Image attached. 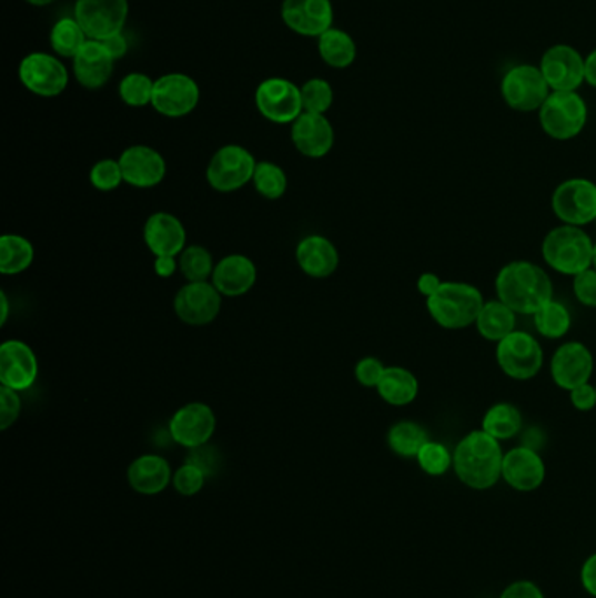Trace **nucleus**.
Masks as SVG:
<instances>
[{
    "label": "nucleus",
    "instance_id": "obj_1",
    "mask_svg": "<svg viewBox=\"0 0 596 598\" xmlns=\"http://www.w3.org/2000/svg\"><path fill=\"white\" fill-rule=\"evenodd\" d=\"M495 291L502 303L522 315H534L552 302L555 293L546 270L531 261H513L502 266L495 278Z\"/></svg>",
    "mask_w": 596,
    "mask_h": 598
},
{
    "label": "nucleus",
    "instance_id": "obj_2",
    "mask_svg": "<svg viewBox=\"0 0 596 598\" xmlns=\"http://www.w3.org/2000/svg\"><path fill=\"white\" fill-rule=\"evenodd\" d=\"M504 452L501 442L485 430H473L458 442L453 452V469L465 487L488 490L502 478Z\"/></svg>",
    "mask_w": 596,
    "mask_h": 598
},
{
    "label": "nucleus",
    "instance_id": "obj_3",
    "mask_svg": "<svg viewBox=\"0 0 596 598\" xmlns=\"http://www.w3.org/2000/svg\"><path fill=\"white\" fill-rule=\"evenodd\" d=\"M485 297L476 285L467 282H443L440 291L427 300L432 321L443 330L458 331L476 324Z\"/></svg>",
    "mask_w": 596,
    "mask_h": 598
},
{
    "label": "nucleus",
    "instance_id": "obj_4",
    "mask_svg": "<svg viewBox=\"0 0 596 598\" xmlns=\"http://www.w3.org/2000/svg\"><path fill=\"white\" fill-rule=\"evenodd\" d=\"M592 236L583 227L562 226L553 227L543 240V257L553 272L567 277H576L579 273L593 266Z\"/></svg>",
    "mask_w": 596,
    "mask_h": 598
},
{
    "label": "nucleus",
    "instance_id": "obj_5",
    "mask_svg": "<svg viewBox=\"0 0 596 598\" xmlns=\"http://www.w3.org/2000/svg\"><path fill=\"white\" fill-rule=\"evenodd\" d=\"M539 123L547 136L570 141L588 123V105L577 91H552L539 109Z\"/></svg>",
    "mask_w": 596,
    "mask_h": 598
},
{
    "label": "nucleus",
    "instance_id": "obj_6",
    "mask_svg": "<svg viewBox=\"0 0 596 598\" xmlns=\"http://www.w3.org/2000/svg\"><path fill=\"white\" fill-rule=\"evenodd\" d=\"M495 359L504 375L518 382H527L543 369L544 351L531 333L516 330L497 343Z\"/></svg>",
    "mask_w": 596,
    "mask_h": 598
},
{
    "label": "nucleus",
    "instance_id": "obj_7",
    "mask_svg": "<svg viewBox=\"0 0 596 598\" xmlns=\"http://www.w3.org/2000/svg\"><path fill=\"white\" fill-rule=\"evenodd\" d=\"M254 154L242 145L230 144L219 149L206 166V181L219 193H233L248 186L254 179Z\"/></svg>",
    "mask_w": 596,
    "mask_h": 598
},
{
    "label": "nucleus",
    "instance_id": "obj_8",
    "mask_svg": "<svg viewBox=\"0 0 596 598\" xmlns=\"http://www.w3.org/2000/svg\"><path fill=\"white\" fill-rule=\"evenodd\" d=\"M549 93L552 88L547 87L539 67L531 63L511 67L502 78L501 95L513 111H539Z\"/></svg>",
    "mask_w": 596,
    "mask_h": 598
},
{
    "label": "nucleus",
    "instance_id": "obj_9",
    "mask_svg": "<svg viewBox=\"0 0 596 598\" xmlns=\"http://www.w3.org/2000/svg\"><path fill=\"white\" fill-rule=\"evenodd\" d=\"M552 209L558 221L568 226H588L596 221V184L589 179L574 178L553 191Z\"/></svg>",
    "mask_w": 596,
    "mask_h": 598
},
{
    "label": "nucleus",
    "instance_id": "obj_10",
    "mask_svg": "<svg viewBox=\"0 0 596 598\" xmlns=\"http://www.w3.org/2000/svg\"><path fill=\"white\" fill-rule=\"evenodd\" d=\"M128 0H75L74 18L90 41H105L127 27Z\"/></svg>",
    "mask_w": 596,
    "mask_h": 598
},
{
    "label": "nucleus",
    "instance_id": "obj_11",
    "mask_svg": "<svg viewBox=\"0 0 596 598\" xmlns=\"http://www.w3.org/2000/svg\"><path fill=\"white\" fill-rule=\"evenodd\" d=\"M18 75L30 93L42 99L62 95L69 87V71L62 60L41 51L27 54L26 59L21 60Z\"/></svg>",
    "mask_w": 596,
    "mask_h": 598
},
{
    "label": "nucleus",
    "instance_id": "obj_12",
    "mask_svg": "<svg viewBox=\"0 0 596 598\" xmlns=\"http://www.w3.org/2000/svg\"><path fill=\"white\" fill-rule=\"evenodd\" d=\"M255 108L272 123H294L303 114L301 88L285 78L264 79L255 90Z\"/></svg>",
    "mask_w": 596,
    "mask_h": 598
},
{
    "label": "nucleus",
    "instance_id": "obj_13",
    "mask_svg": "<svg viewBox=\"0 0 596 598\" xmlns=\"http://www.w3.org/2000/svg\"><path fill=\"white\" fill-rule=\"evenodd\" d=\"M200 87L191 75L172 72L154 81L153 105L161 116L184 118L200 103Z\"/></svg>",
    "mask_w": 596,
    "mask_h": 598
},
{
    "label": "nucleus",
    "instance_id": "obj_14",
    "mask_svg": "<svg viewBox=\"0 0 596 598\" xmlns=\"http://www.w3.org/2000/svg\"><path fill=\"white\" fill-rule=\"evenodd\" d=\"M280 17L285 27L303 38H321L334 27L331 0H284Z\"/></svg>",
    "mask_w": 596,
    "mask_h": 598
},
{
    "label": "nucleus",
    "instance_id": "obj_15",
    "mask_svg": "<svg viewBox=\"0 0 596 598\" xmlns=\"http://www.w3.org/2000/svg\"><path fill=\"white\" fill-rule=\"evenodd\" d=\"M215 425H218V418H215L214 409L203 403H190L173 413L169 430L173 442L194 450L210 442V438L214 436Z\"/></svg>",
    "mask_w": 596,
    "mask_h": 598
},
{
    "label": "nucleus",
    "instance_id": "obj_16",
    "mask_svg": "<svg viewBox=\"0 0 596 598\" xmlns=\"http://www.w3.org/2000/svg\"><path fill=\"white\" fill-rule=\"evenodd\" d=\"M222 306V294L212 282H188L173 302L175 314L188 326H206L215 321Z\"/></svg>",
    "mask_w": 596,
    "mask_h": 598
},
{
    "label": "nucleus",
    "instance_id": "obj_17",
    "mask_svg": "<svg viewBox=\"0 0 596 598\" xmlns=\"http://www.w3.org/2000/svg\"><path fill=\"white\" fill-rule=\"evenodd\" d=\"M541 72L552 91H577L584 79V57L572 45H552L543 54Z\"/></svg>",
    "mask_w": 596,
    "mask_h": 598
},
{
    "label": "nucleus",
    "instance_id": "obj_18",
    "mask_svg": "<svg viewBox=\"0 0 596 598\" xmlns=\"http://www.w3.org/2000/svg\"><path fill=\"white\" fill-rule=\"evenodd\" d=\"M595 367L592 351L584 343L567 342L556 348L553 355L552 378L556 387L570 393L572 388L588 384Z\"/></svg>",
    "mask_w": 596,
    "mask_h": 598
},
{
    "label": "nucleus",
    "instance_id": "obj_19",
    "mask_svg": "<svg viewBox=\"0 0 596 598\" xmlns=\"http://www.w3.org/2000/svg\"><path fill=\"white\" fill-rule=\"evenodd\" d=\"M39 375L38 357L26 342L8 339L0 347V384L17 393L36 384Z\"/></svg>",
    "mask_w": 596,
    "mask_h": 598
},
{
    "label": "nucleus",
    "instance_id": "obj_20",
    "mask_svg": "<svg viewBox=\"0 0 596 598\" xmlns=\"http://www.w3.org/2000/svg\"><path fill=\"white\" fill-rule=\"evenodd\" d=\"M502 479L516 491L537 490L546 479V464L531 446H516L504 454Z\"/></svg>",
    "mask_w": 596,
    "mask_h": 598
},
{
    "label": "nucleus",
    "instance_id": "obj_21",
    "mask_svg": "<svg viewBox=\"0 0 596 598\" xmlns=\"http://www.w3.org/2000/svg\"><path fill=\"white\" fill-rule=\"evenodd\" d=\"M127 184L140 190L158 186L166 175L165 158L149 145H132L120 158Z\"/></svg>",
    "mask_w": 596,
    "mask_h": 598
},
{
    "label": "nucleus",
    "instance_id": "obj_22",
    "mask_svg": "<svg viewBox=\"0 0 596 598\" xmlns=\"http://www.w3.org/2000/svg\"><path fill=\"white\" fill-rule=\"evenodd\" d=\"M292 142L303 156L324 158L334 145V129L325 114L303 112L291 130Z\"/></svg>",
    "mask_w": 596,
    "mask_h": 598
},
{
    "label": "nucleus",
    "instance_id": "obj_23",
    "mask_svg": "<svg viewBox=\"0 0 596 598\" xmlns=\"http://www.w3.org/2000/svg\"><path fill=\"white\" fill-rule=\"evenodd\" d=\"M185 227L169 212H154L144 226V242L154 256H181L185 249Z\"/></svg>",
    "mask_w": 596,
    "mask_h": 598
},
{
    "label": "nucleus",
    "instance_id": "obj_24",
    "mask_svg": "<svg viewBox=\"0 0 596 598\" xmlns=\"http://www.w3.org/2000/svg\"><path fill=\"white\" fill-rule=\"evenodd\" d=\"M114 59L100 41H88L72 60V71L81 87L100 90L109 83L114 72Z\"/></svg>",
    "mask_w": 596,
    "mask_h": 598
},
{
    "label": "nucleus",
    "instance_id": "obj_25",
    "mask_svg": "<svg viewBox=\"0 0 596 598\" xmlns=\"http://www.w3.org/2000/svg\"><path fill=\"white\" fill-rule=\"evenodd\" d=\"M257 281V268L243 254H230L215 264L212 284L222 296L236 297L248 294Z\"/></svg>",
    "mask_w": 596,
    "mask_h": 598
},
{
    "label": "nucleus",
    "instance_id": "obj_26",
    "mask_svg": "<svg viewBox=\"0 0 596 598\" xmlns=\"http://www.w3.org/2000/svg\"><path fill=\"white\" fill-rule=\"evenodd\" d=\"M172 479V467L160 455H140L128 467V483L142 496H158L169 487Z\"/></svg>",
    "mask_w": 596,
    "mask_h": 598
},
{
    "label": "nucleus",
    "instance_id": "obj_27",
    "mask_svg": "<svg viewBox=\"0 0 596 598\" xmlns=\"http://www.w3.org/2000/svg\"><path fill=\"white\" fill-rule=\"evenodd\" d=\"M296 260L309 277L325 278L336 272L340 252L330 239L310 235L297 244Z\"/></svg>",
    "mask_w": 596,
    "mask_h": 598
},
{
    "label": "nucleus",
    "instance_id": "obj_28",
    "mask_svg": "<svg viewBox=\"0 0 596 598\" xmlns=\"http://www.w3.org/2000/svg\"><path fill=\"white\" fill-rule=\"evenodd\" d=\"M474 326L486 342L498 343L516 331V312L511 310L506 303H502L498 297L489 300L483 305Z\"/></svg>",
    "mask_w": 596,
    "mask_h": 598
},
{
    "label": "nucleus",
    "instance_id": "obj_29",
    "mask_svg": "<svg viewBox=\"0 0 596 598\" xmlns=\"http://www.w3.org/2000/svg\"><path fill=\"white\" fill-rule=\"evenodd\" d=\"M380 397L392 406L412 405L418 397V378L410 369L401 366H388L383 373L378 387Z\"/></svg>",
    "mask_w": 596,
    "mask_h": 598
},
{
    "label": "nucleus",
    "instance_id": "obj_30",
    "mask_svg": "<svg viewBox=\"0 0 596 598\" xmlns=\"http://www.w3.org/2000/svg\"><path fill=\"white\" fill-rule=\"evenodd\" d=\"M319 54L333 69H348L357 59V44L345 30L333 29L322 33L317 39Z\"/></svg>",
    "mask_w": 596,
    "mask_h": 598
},
{
    "label": "nucleus",
    "instance_id": "obj_31",
    "mask_svg": "<svg viewBox=\"0 0 596 598\" xmlns=\"http://www.w3.org/2000/svg\"><path fill=\"white\" fill-rule=\"evenodd\" d=\"M522 427V412L511 403H497L483 417L482 429L498 442L514 438Z\"/></svg>",
    "mask_w": 596,
    "mask_h": 598
},
{
    "label": "nucleus",
    "instance_id": "obj_32",
    "mask_svg": "<svg viewBox=\"0 0 596 598\" xmlns=\"http://www.w3.org/2000/svg\"><path fill=\"white\" fill-rule=\"evenodd\" d=\"M36 251L30 240L20 235H4L0 239V273L18 275L30 268Z\"/></svg>",
    "mask_w": 596,
    "mask_h": 598
},
{
    "label": "nucleus",
    "instance_id": "obj_33",
    "mask_svg": "<svg viewBox=\"0 0 596 598\" xmlns=\"http://www.w3.org/2000/svg\"><path fill=\"white\" fill-rule=\"evenodd\" d=\"M427 442V430L413 420L397 422L388 429V448L403 458H416L418 452L422 450V446Z\"/></svg>",
    "mask_w": 596,
    "mask_h": 598
},
{
    "label": "nucleus",
    "instance_id": "obj_34",
    "mask_svg": "<svg viewBox=\"0 0 596 598\" xmlns=\"http://www.w3.org/2000/svg\"><path fill=\"white\" fill-rule=\"evenodd\" d=\"M90 41L83 27L79 26L78 20L72 18H60L54 23L50 33V44L54 53L62 59H75V54L83 50L84 44Z\"/></svg>",
    "mask_w": 596,
    "mask_h": 598
},
{
    "label": "nucleus",
    "instance_id": "obj_35",
    "mask_svg": "<svg viewBox=\"0 0 596 598\" xmlns=\"http://www.w3.org/2000/svg\"><path fill=\"white\" fill-rule=\"evenodd\" d=\"M534 326L543 338L562 339L572 327V315L564 303L547 302L534 315Z\"/></svg>",
    "mask_w": 596,
    "mask_h": 598
},
{
    "label": "nucleus",
    "instance_id": "obj_36",
    "mask_svg": "<svg viewBox=\"0 0 596 598\" xmlns=\"http://www.w3.org/2000/svg\"><path fill=\"white\" fill-rule=\"evenodd\" d=\"M179 268L188 282H209L214 275L215 264L212 254L202 245H191L179 256Z\"/></svg>",
    "mask_w": 596,
    "mask_h": 598
},
{
    "label": "nucleus",
    "instance_id": "obj_37",
    "mask_svg": "<svg viewBox=\"0 0 596 598\" xmlns=\"http://www.w3.org/2000/svg\"><path fill=\"white\" fill-rule=\"evenodd\" d=\"M252 182L255 191L267 200H279L287 191V175L284 169L272 161L257 163Z\"/></svg>",
    "mask_w": 596,
    "mask_h": 598
},
{
    "label": "nucleus",
    "instance_id": "obj_38",
    "mask_svg": "<svg viewBox=\"0 0 596 598\" xmlns=\"http://www.w3.org/2000/svg\"><path fill=\"white\" fill-rule=\"evenodd\" d=\"M154 81L142 72L124 75L120 83V97L130 108H145L153 102Z\"/></svg>",
    "mask_w": 596,
    "mask_h": 598
},
{
    "label": "nucleus",
    "instance_id": "obj_39",
    "mask_svg": "<svg viewBox=\"0 0 596 598\" xmlns=\"http://www.w3.org/2000/svg\"><path fill=\"white\" fill-rule=\"evenodd\" d=\"M301 102H303V112L325 114L334 102L333 87L322 78L309 79L301 87Z\"/></svg>",
    "mask_w": 596,
    "mask_h": 598
},
{
    "label": "nucleus",
    "instance_id": "obj_40",
    "mask_svg": "<svg viewBox=\"0 0 596 598\" xmlns=\"http://www.w3.org/2000/svg\"><path fill=\"white\" fill-rule=\"evenodd\" d=\"M420 469L428 476H443L453 467V454L443 443L428 439L416 455Z\"/></svg>",
    "mask_w": 596,
    "mask_h": 598
},
{
    "label": "nucleus",
    "instance_id": "obj_41",
    "mask_svg": "<svg viewBox=\"0 0 596 598\" xmlns=\"http://www.w3.org/2000/svg\"><path fill=\"white\" fill-rule=\"evenodd\" d=\"M90 181L99 191H114L124 182L123 170L120 160H102L93 165L90 172Z\"/></svg>",
    "mask_w": 596,
    "mask_h": 598
},
{
    "label": "nucleus",
    "instance_id": "obj_42",
    "mask_svg": "<svg viewBox=\"0 0 596 598\" xmlns=\"http://www.w3.org/2000/svg\"><path fill=\"white\" fill-rule=\"evenodd\" d=\"M206 473L196 464L188 463L179 467L173 475V487L181 496H196L205 487Z\"/></svg>",
    "mask_w": 596,
    "mask_h": 598
},
{
    "label": "nucleus",
    "instance_id": "obj_43",
    "mask_svg": "<svg viewBox=\"0 0 596 598\" xmlns=\"http://www.w3.org/2000/svg\"><path fill=\"white\" fill-rule=\"evenodd\" d=\"M572 290L580 305L596 308V270L592 266L586 272L576 275Z\"/></svg>",
    "mask_w": 596,
    "mask_h": 598
},
{
    "label": "nucleus",
    "instance_id": "obj_44",
    "mask_svg": "<svg viewBox=\"0 0 596 598\" xmlns=\"http://www.w3.org/2000/svg\"><path fill=\"white\" fill-rule=\"evenodd\" d=\"M21 399L13 388H0V429L8 430L20 418Z\"/></svg>",
    "mask_w": 596,
    "mask_h": 598
},
{
    "label": "nucleus",
    "instance_id": "obj_45",
    "mask_svg": "<svg viewBox=\"0 0 596 598\" xmlns=\"http://www.w3.org/2000/svg\"><path fill=\"white\" fill-rule=\"evenodd\" d=\"M387 366H383L382 361L376 357H364L355 366V378L362 387L376 388L382 382L383 373Z\"/></svg>",
    "mask_w": 596,
    "mask_h": 598
},
{
    "label": "nucleus",
    "instance_id": "obj_46",
    "mask_svg": "<svg viewBox=\"0 0 596 598\" xmlns=\"http://www.w3.org/2000/svg\"><path fill=\"white\" fill-rule=\"evenodd\" d=\"M570 403L577 412L588 413L596 408V388L595 385L583 384L579 387L572 388Z\"/></svg>",
    "mask_w": 596,
    "mask_h": 598
},
{
    "label": "nucleus",
    "instance_id": "obj_47",
    "mask_svg": "<svg viewBox=\"0 0 596 598\" xmlns=\"http://www.w3.org/2000/svg\"><path fill=\"white\" fill-rule=\"evenodd\" d=\"M498 598H546L543 590L528 579L511 582Z\"/></svg>",
    "mask_w": 596,
    "mask_h": 598
},
{
    "label": "nucleus",
    "instance_id": "obj_48",
    "mask_svg": "<svg viewBox=\"0 0 596 598\" xmlns=\"http://www.w3.org/2000/svg\"><path fill=\"white\" fill-rule=\"evenodd\" d=\"M580 585L584 590L596 598V554L586 558L580 567Z\"/></svg>",
    "mask_w": 596,
    "mask_h": 598
},
{
    "label": "nucleus",
    "instance_id": "obj_49",
    "mask_svg": "<svg viewBox=\"0 0 596 598\" xmlns=\"http://www.w3.org/2000/svg\"><path fill=\"white\" fill-rule=\"evenodd\" d=\"M443 282L444 281H441V278L437 277L436 273H422L418 281H416V290H418V293L422 294V296H425L428 300V297L434 296V294L440 291Z\"/></svg>",
    "mask_w": 596,
    "mask_h": 598
},
{
    "label": "nucleus",
    "instance_id": "obj_50",
    "mask_svg": "<svg viewBox=\"0 0 596 598\" xmlns=\"http://www.w3.org/2000/svg\"><path fill=\"white\" fill-rule=\"evenodd\" d=\"M103 48L109 51L114 62L118 60L124 59V54L128 53V41L124 38L123 32L115 33L112 38L105 39L102 41Z\"/></svg>",
    "mask_w": 596,
    "mask_h": 598
},
{
    "label": "nucleus",
    "instance_id": "obj_51",
    "mask_svg": "<svg viewBox=\"0 0 596 598\" xmlns=\"http://www.w3.org/2000/svg\"><path fill=\"white\" fill-rule=\"evenodd\" d=\"M179 260L175 256H160L154 261V272L158 277L169 278L173 273L178 272Z\"/></svg>",
    "mask_w": 596,
    "mask_h": 598
},
{
    "label": "nucleus",
    "instance_id": "obj_52",
    "mask_svg": "<svg viewBox=\"0 0 596 598\" xmlns=\"http://www.w3.org/2000/svg\"><path fill=\"white\" fill-rule=\"evenodd\" d=\"M584 79L592 88H596V50L584 57Z\"/></svg>",
    "mask_w": 596,
    "mask_h": 598
},
{
    "label": "nucleus",
    "instance_id": "obj_53",
    "mask_svg": "<svg viewBox=\"0 0 596 598\" xmlns=\"http://www.w3.org/2000/svg\"><path fill=\"white\" fill-rule=\"evenodd\" d=\"M0 303H2V314H0V324L4 326L9 317V300L6 293H0Z\"/></svg>",
    "mask_w": 596,
    "mask_h": 598
},
{
    "label": "nucleus",
    "instance_id": "obj_54",
    "mask_svg": "<svg viewBox=\"0 0 596 598\" xmlns=\"http://www.w3.org/2000/svg\"><path fill=\"white\" fill-rule=\"evenodd\" d=\"M27 4L36 6V8H44V6L53 4L57 0H26Z\"/></svg>",
    "mask_w": 596,
    "mask_h": 598
},
{
    "label": "nucleus",
    "instance_id": "obj_55",
    "mask_svg": "<svg viewBox=\"0 0 596 598\" xmlns=\"http://www.w3.org/2000/svg\"><path fill=\"white\" fill-rule=\"evenodd\" d=\"M593 268L596 270V244H595V251H593Z\"/></svg>",
    "mask_w": 596,
    "mask_h": 598
},
{
    "label": "nucleus",
    "instance_id": "obj_56",
    "mask_svg": "<svg viewBox=\"0 0 596 598\" xmlns=\"http://www.w3.org/2000/svg\"><path fill=\"white\" fill-rule=\"evenodd\" d=\"M595 388H596V385H595Z\"/></svg>",
    "mask_w": 596,
    "mask_h": 598
},
{
    "label": "nucleus",
    "instance_id": "obj_57",
    "mask_svg": "<svg viewBox=\"0 0 596 598\" xmlns=\"http://www.w3.org/2000/svg\"><path fill=\"white\" fill-rule=\"evenodd\" d=\"M595 224H596V221H595Z\"/></svg>",
    "mask_w": 596,
    "mask_h": 598
}]
</instances>
